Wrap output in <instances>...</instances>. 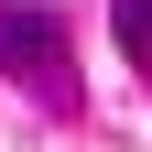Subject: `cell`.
Segmentation results:
<instances>
[{
	"label": "cell",
	"instance_id": "6da1fadb",
	"mask_svg": "<svg viewBox=\"0 0 152 152\" xmlns=\"http://www.w3.org/2000/svg\"><path fill=\"white\" fill-rule=\"evenodd\" d=\"M0 76H22L44 109H76V44H65V11H44V0H0Z\"/></svg>",
	"mask_w": 152,
	"mask_h": 152
},
{
	"label": "cell",
	"instance_id": "7a4b0ae2",
	"mask_svg": "<svg viewBox=\"0 0 152 152\" xmlns=\"http://www.w3.org/2000/svg\"><path fill=\"white\" fill-rule=\"evenodd\" d=\"M109 33H120V54L152 76V0H109Z\"/></svg>",
	"mask_w": 152,
	"mask_h": 152
}]
</instances>
